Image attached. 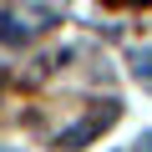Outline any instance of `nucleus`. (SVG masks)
Returning <instances> with one entry per match:
<instances>
[{
    "label": "nucleus",
    "instance_id": "nucleus-1",
    "mask_svg": "<svg viewBox=\"0 0 152 152\" xmlns=\"http://www.w3.org/2000/svg\"><path fill=\"white\" fill-rule=\"evenodd\" d=\"M112 117H117V112L107 107V112H102V117H91V122H76V127H66V132L56 137V147H86V142H91V137H96V132H102Z\"/></svg>",
    "mask_w": 152,
    "mask_h": 152
},
{
    "label": "nucleus",
    "instance_id": "nucleus-2",
    "mask_svg": "<svg viewBox=\"0 0 152 152\" xmlns=\"http://www.w3.org/2000/svg\"><path fill=\"white\" fill-rule=\"evenodd\" d=\"M36 26H26V10H0V46H26Z\"/></svg>",
    "mask_w": 152,
    "mask_h": 152
}]
</instances>
